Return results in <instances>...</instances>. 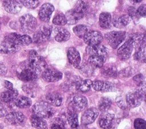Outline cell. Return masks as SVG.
<instances>
[{"label": "cell", "instance_id": "obj_38", "mask_svg": "<svg viewBox=\"0 0 146 129\" xmlns=\"http://www.w3.org/2000/svg\"><path fill=\"white\" fill-rule=\"evenodd\" d=\"M72 30L74 34L80 38H83L86 34L89 31L88 27L84 24H79L76 26Z\"/></svg>", "mask_w": 146, "mask_h": 129}, {"label": "cell", "instance_id": "obj_39", "mask_svg": "<svg viewBox=\"0 0 146 129\" xmlns=\"http://www.w3.org/2000/svg\"><path fill=\"white\" fill-rule=\"evenodd\" d=\"M49 129H65V123L61 118H55L51 121Z\"/></svg>", "mask_w": 146, "mask_h": 129}, {"label": "cell", "instance_id": "obj_10", "mask_svg": "<svg viewBox=\"0 0 146 129\" xmlns=\"http://www.w3.org/2000/svg\"><path fill=\"white\" fill-rule=\"evenodd\" d=\"M83 40L88 46L95 45L100 44L103 40V36L98 31H89L84 36Z\"/></svg>", "mask_w": 146, "mask_h": 129}, {"label": "cell", "instance_id": "obj_28", "mask_svg": "<svg viewBox=\"0 0 146 129\" xmlns=\"http://www.w3.org/2000/svg\"><path fill=\"white\" fill-rule=\"evenodd\" d=\"M131 42L133 48L137 49L141 45L145 44V35L141 33H136L133 34L129 39Z\"/></svg>", "mask_w": 146, "mask_h": 129}, {"label": "cell", "instance_id": "obj_44", "mask_svg": "<svg viewBox=\"0 0 146 129\" xmlns=\"http://www.w3.org/2000/svg\"><path fill=\"white\" fill-rule=\"evenodd\" d=\"M116 102L117 105H118V106H119L122 109H125L127 107L126 102H125V101L124 100L123 97L121 96L117 97L116 98Z\"/></svg>", "mask_w": 146, "mask_h": 129}, {"label": "cell", "instance_id": "obj_14", "mask_svg": "<svg viewBox=\"0 0 146 129\" xmlns=\"http://www.w3.org/2000/svg\"><path fill=\"white\" fill-rule=\"evenodd\" d=\"M54 11V7L52 4L50 3H44L39 10L38 15L39 19L44 22H48Z\"/></svg>", "mask_w": 146, "mask_h": 129}, {"label": "cell", "instance_id": "obj_12", "mask_svg": "<svg viewBox=\"0 0 146 129\" xmlns=\"http://www.w3.org/2000/svg\"><path fill=\"white\" fill-rule=\"evenodd\" d=\"M133 49V47L131 42L128 40L118 49L117 52L118 57L122 61L127 60L131 56Z\"/></svg>", "mask_w": 146, "mask_h": 129}, {"label": "cell", "instance_id": "obj_5", "mask_svg": "<svg viewBox=\"0 0 146 129\" xmlns=\"http://www.w3.org/2000/svg\"><path fill=\"white\" fill-rule=\"evenodd\" d=\"M125 36L124 31H110L105 35L107 41L113 49L116 48L124 40Z\"/></svg>", "mask_w": 146, "mask_h": 129}, {"label": "cell", "instance_id": "obj_41", "mask_svg": "<svg viewBox=\"0 0 146 129\" xmlns=\"http://www.w3.org/2000/svg\"><path fill=\"white\" fill-rule=\"evenodd\" d=\"M22 5L25 6L28 9H35L37 7L40 1L36 0V1H20Z\"/></svg>", "mask_w": 146, "mask_h": 129}, {"label": "cell", "instance_id": "obj_16", "mask_svg": "<svg viewBox=\"0 0 146 129\" xmlns=\"http://www.w3.org/2000/svg\"><path fill=\"white\" fill-rule=\"evenodd\" d=\"M67 59L69 63L75 68H80L81 57L78 51L74 47H70L67 50Z\"/></svg>", "mask_w": 146, "mask_h": 129}, {"label": "cell", "instance_id": "obj_31", "mask_svg": "<svg viewBox=\"0 0 146 129\" xmlns=\"http://www.w3.org/2000/svg\"><path fill=\"white\" fill-rule=\"evenodd\" d=\"M14 104L18 107L25 109L30 107L32 104V101L31 99L27 97L21 96L14 100Z\"/></svg>", "mask_w": 146, "mask_h": 129}, {"label": "cell", "instance_id": "obj_50", "mask_svg": "<svg viewBox=\"0 0 146 129\" xmlns=\"http://www.w3.org/2000/svg\"><path fill=\"white\" fill-rule=\"evenodd\" d=\"M0 129H3V126L0 123Z\"/></svg>", "mask_w": 146, "mask_h": 129}, {"label": "cell", "instance_id": "obj_29", "mask_svg": "<svg viewBox=\"0 0 146 129\" xmlns=\"http://www.w3.org/2000/svg\"><path fill=\"white\" fill-rule=\"evenodd\" d=\"M111 15L108 12H104L99 15V25L103 29H108L111 27Z\"/></svg>", "mask_w": 146, "mask_h": 129}, {"label": "cell", "instance_id": "obj_40", "mask_svg": "<svg viewBox=\"0 0 146 129\" xmlns=\"http://www.w3.org/2000/svg\"><path fill=\"white\" fill-rule=\"evenodd\" d=\"M52 23L57 26H64L67 23L65 15L62 13L57 14L52 19Z\"/></svg>", "mask_w": 146, "mask_h": 129}, {"label": "cell", "instance_id": "obj_1", "mask_svg": "<svg viewBox=\"0 0 146 129\" xmlns=\"http://www.w3.org/2000/svg\"><path fill=\"white\" fill-rule=\"evenodd\" d=\"M26 66L40 74L47 68V63L35 51L31 50L29 52Z\"/></svg>", "mask_w": 146, "mask_h": 129}, {"label": "cell", "instance_id": "obj_33", "mask_svg": "<svg viewBox=\"0 0 146 129\" xmlns=\"http://www.w3.org/2000/svg\"><path fill=\"white\" fill-rule=\"evenodd\" d=\"M103 74L104 76L108 77H116L118 75V71L116 66L111 64H108L104 66Z\"/></svg>", "mask_w": 146, "mask_h": 129}, {"label": "cell", "instance_id": "obj_26", "mask_svg": "<svg viewBox=\"0 0 146 129\" xmlns=\"http://www.w3.org/2000/svg\"><path fill=\"white\" fill-rule=\"evenodd\" d=\"M131 19L129 15L124 14L113 18L112 24L114 27L117 28H121L128 25Z\"/></svg>", "mask_w": 146, "mask_h": 129}, {"label": "cell", "instance_id": "obj_45", "mask_svg": "<svg viewBox=\"0 0 146 129\" xmlns=\"http://www.w3.org/2000/svg\"><path fill=\"white\" fill-rule=\"evenodd\" d=\"M138 16L145 17L146 14V5L145 4L139 6L138 9L136 10Z\"/></svg>", "mask_w": 146, "mask_h": 129}, {"label": "cell", "instance_id": "obj_7", "mask_svg": "<svg viewBox=\"0 0 146 129\" xmlns=\"http://www.w3.org/2000/svg\"><path fill=\"white\" fill-rule=\"evenodd\" d=\"M52 28L51 26L43 25L34 34L33 40L35 43H41L47 41L51 36Z\"/></svg>", "mask_w": 146, "mask_h": 129}, {"label": "cell", "instance_id": "obj_3", "mask_svg": "<svg viewBox=\"0 0 146 129\" xmlns=\"http://www.w3.org/2000/svg\"><path fill=\"white\" fill-rule=\"evenodd\" d=\"M33 114L44 119L52 118L55 113L54 109L46 102H36L32 107Z\"/></svg>", "mask_w": 146, "mask_h": 129}, {"label": "cell", "instance_id": "obj_25", "mask_svg": "<svg viewBox=\"0 0 146 129\" xmlns=\"http://www.w3.org/2000/svg\"><path fill=\"white\" fill-rule=\"evenodd\" d=\"M83 16L84 15L78 13L73 9L68 10L65 14L67 23L70 25L77 23L83 17Z\"/></svg>", "mask_w": 146, "mask_h": 129}, {"label": "cell", "instance_id": "obj_6", "mask_svg": "<svg viewBox=\"0 0 146 129\" xmlns=\"http://www.w3.org/2000/svg\"><path fill=\"white\" fill-rule=\"evenodd\" d=\"M5 40L15 43L19 46H26L33 42V39L30 36L27 35H21L16 33H11L7 35Z\"/></svg>", "mask_w": 146, "mask_h": 129}, {"label": "cell", "instance_id": "obj_35", "mask_svg": "<svg viewBox=\"0 0 146 129\" xmlns=\"http://www.w3.org/2000/svg\"><path fill=\"white\" fill-rule=\"evenodd\" d=\"M88 7L89 6L87 2L84 1H78L76 2L74 9H72L78 13L84 15V14L88 11Z\"/></svg>", "mask_w": 146, "mask_h": 129}, {"label": "cell", "instance_id": "obj_24", "mask_svg": "<svg viewBox=\"0 0 146 129\" xmlns=\"http://www.w3.org/2000/svg\"><path fill=\"white\" fill-rule=\"evenodd\" d=\"M30 120L31 126L37 129H48L47 122L43 118L33 114L30 116Z\"/></svg>", "mask_w": 146, "mask_h": 129}, {"label": "cell", "instance_id": "obj_22", "mask_svg": "<svg viewBox=\"0 0 146 129\" xmlns=\"http://www.w3.org/2000/svg\"><path fill=\"white\" fill-rule=\"evenodd\" d=\"M114 120V115L106 113L102 115L99 119V125L103 129H110L112 127Z\"/></svg>", "mask_w": 146, "mask_h": 129}, {"label": "cell", "instance_id": "obj_8", "mask_svg": "<svg viewBox=\"0 0 146 129\" xmlns=\"http://www.w3.org/2000/svg\"><path fill=\"white\" fill-rule=\"evenodd\" d=\"M63 74L59 70L51 68H46L42 73L43 79L48 82H54L61 80Z\"/></svg>", "mask_w": 146, "mask_h": 129}, {"label": "cell", "instance_id": "obj_9", "mask_svg": "<svg viewBox=\"0 0 146 129\" xmlns=\"http://www.w3.org/2000/svg\"><path fill=\"white\" fill-rule=\"evenodd\" d=\"M70 105L74 111H82L85 109L88 105L87 99L82 95L75 94L71 98Z\"/></svg>", "mask_w": 146, "mask_h": 129}, {"label": "cell", "instance_id": "obj_4", "mask_svg": "<svg viewBox=\"0 0 146 129\" xmlns=\"http://www.w3.org/2000/svg\"><path fill=\"white\" fill-rule=\"evenodd\" d=\"M20 28L24 33H32L35 31L38 22L36 18L32 15L26 14L19 18Z\"/></svg>", "mask_w": 146, "mask_h": 129}, {"label": "cell", "instance_id": "obj_18", "mask_svg": "<svg viewBox=\"0 0 146 129\" xmlns=\"http://www.w3.org/2000/svg\"><path fill=\"white\" fill-rule=\"evenodd\" d=\"M86 52L90 56H98L104 58L106 57L108 52L107 48L100 44L87 47Z\"/></svg>", "mask_w": 146, "mask_h": 129}, {"label": "cell", "instance_id": "obj_32", "mask_svg": "<svg viewBox=\"0 0 146 129\" xmlns=\"http://www.w3.org/2000/svg\"><path fill=\"white\" fill-rule=\"evenodd\" d=\"M106 58L98 56H90L88 63L93 68H101L103 66Z\"/></svg>", "mask_w": 146, "mask_h": 129}, {"label": "cell", "instance_id": "obj_23", "mask_svg": "<svg viewBox=\"0 0 146 129\" xmlns=\"http://www.w3.org/2000/svg\"><path fill=\"white\" fill-rule=\"evenodd\" d=\"M18 91L17 89L7 90L0 94V101L2 102L8 103L14 101L18 97Z\"/></svg>", "mask_w": 146, "mask_h": 129}, {"label": "cell", "instance_id": "obj_27", "mask_svg": "<svg viewBox=\"0 0 146 129\" xmlns=\"http://www.w3.org/2000/svg\"><path fill=\"white\" fill-rule=\"evenodd\" d=\"M46 99L47 103L54 106H60L63 100L62 95L59 93L56 92L48 93L46 97Z\"/></svg>", "mask_w": 146, "mask_h": 129}, {"label": "cell", "instance_id": "obj_2", "mask_svg": "<svg viewBox=\"0 0 146 129\" xmlns=\"http://www.w3.org/2000/svg\"><path fill=\"white\" fill-rule=\"evenodd\" d=\"M145 93V85L139 86L135 91L129 92L125 95V102L127 106L130 108H135L139 106L144 98Z\"/></svg>", "mask_w": 146, "mask_h": 129}, {"label": "cell", "instance_id": "obj_43", "mask_svg": "<svg viewBox=\"0 0 146 129\" xmlns=\"http://www.w3.org/2000/svg\"><path fill=\"white\" fill-rule=\"evenodd\" d=\"M134 81L136 84L139 85V86H141L144 85V77L141 74H138L136 76H134L133 78Z\"/></svg>", "mask_w": 146, "mask_h": 129}, {"label": "cell", "instance_id": "obj_49", "mask_svg": "<svg viewBox=\"0 0 146 129\" xmlns=\"http://www.w3.org/2000/svg\"><path fill=\"white\" fill-rule=\"evenodd\" d=\"M4 86L5 88L7 89V90H12L13 89V85L11 82H10L9 81L5 80L4 81Z\"/></svg>", "mask_w": 146, "mask_h": 129}, {"label": "cell", "instance_id": "obj_30", "mask_svg": "<svg viewBox=\"0 0 146 129\" xmlns=\"http://www.w3.org/2000/svg\"><path fill=\"white\" fill-rule=\"evenodd\" d=\"M92 81L90 80H80L75 82V86L77 90L82 92H87L90 90L92 86Z\"/></svg>", "mask_w": 146, "mask_h": 129}, {"label": "cell", "instance_id": "obj_19", "mask_svg": "<svg viewBox=\"0 0 146 129\" xmlns=\"http://www.w3.org/2000/svg\"><path fill=\"white\" fill-rule=\"evenodd\" d=\"M52 34L56 41L58 42H63L68 40L70 38V33L69 31L63 27H56L52 30Z\"/></svg>", "mask_w": 146, "mask_h": 129}, {"label": "cell", "instance_id": "obj_11", "mask_svg": "<svg viewBox=\"0 0 146 129\" xmlns=\"http://www.w3.org/2000/svg\"><path fill=\"white\" fill-rule=\"evenodd\" d=\"M99 114V111L95 107H91L83 113L81 117V122L84 125H88L93 123Z\"/></svg>", "mask_w": 146, "mask_h": 129}, {"label": "cell", "instance_id": "obj_15", "mask_svg": "<svg viewBox=\"0 0 146 129\" xmlns=\"http://www.w3.org/2000/svg\"><path fill=\"white\" fill-rule=\"evenodd\" d=\"M92 87L95 90L102 92L113 91L116 90V87L112 83L106 81H93Z\"/></svg>", "mask_w": 146, "mask_h": 129}, {"label": "cell", "instance_id": "obj_34", "mask_svg": "<svg viewBox=\"0 0 146 129\" xmlns=\"http://www.w3.org/2000/svg\"><path fill=\"white\" fill-rule=\"evenodd\" d=\"M112 105L111 99L108 97H102L100 99L98 104V107L99 111L105 112L107 111L111 107Z\"/></svg>", "mask_w": 146, "mask_h": 129}, {"label": "cell", "instance_id": "obj_46", "mask_svg": "<svg viewBox=\"0 0 146 129\" xmlns=\"http://www.w3.org/2000/svg\"><path fill=\"white\" fill-rule=\"evenodd\" d=\"M7 114L6 107L3 102L0 101V118L5 116Z\"/></svg>", "mask_w": 146, "mask_h": 129}, {"label": "cell", "instance_id": "obj_13", "mask_svg": "<svg viewBox=\"0 0 146 129\" xmlns=\"http://www.w3.org/2000/svg\"><path fill=\"white\" fill-rule=\"evenodd\" d=\"M25 120V116L23 113L19 111H12L5 116L6 123L11 125H19L22 124Z\"/></svg>", "mask_w": 146, "mask_h": 129}, {"label": "cell", "instance_id": "obj_17", "mask_svg": "<svg viewBox=\"0 0 146 129\" xmlns=\"http://www.w3.org/2000/svg\"><path fill=\"white\" fill-rule=\"evenodd\" d=\"M39 76V74L38 73L26 66L18 73V76L22 81L30 82L36 80Z\"/></svg>", "mask_w": 146, "mask_h": 129}, {"label": "cell", "instance_id": "obj_20", "mask_svg": "<svg viewBox=\"0 0 146 129\" xmlns=\"http://www.w3.org/2000/svg\"><path fill=\"white\" fill-rule=\"evenodd\" d=\"M3 6L6 11L12 14L18 13L22 8L20 1H4Z\"/></svg>", "mask_w": 146, "mask_h": 129}, {"label": "cell", "instance_id": "obj_48", "mask_svg": "<svg viewBox=\"0 0 146 129\" xmlns=\"http://www.w3.org/2000/svg\"><path fill=\"white\" fill-rule=\"evenodd\" d=\"M7 67L3 63L0 62V76L5 75L7 73Z\"/></svg>", "mask_w": 146, "mask_h": 129}, {"label": "cell", "instance_id": "obj_52", "mask_svg": "<svg viewBox=\"0 0 146 129\" xmlns=\"http://www.w3.org/2000/svg\"><path fill=\"white\" fill-rule=\"evenodd\" d=\"M1 23L0 22V30H1Z\"/></svg>", "mask_w": 146, "mask_h": 129}, {"label": "cell", "instance_id": "obj_37", "mask_svg": "<svg viewBox=\"0 0 146 129\" xmlns=\"http://www.w3.org/2000/svg\"><path fill=\"white\" fill-rule=\"evenodd\" d=\"M137 51L134 54V59L139 61L145 62V44H144L136 49Z\"/></svg>", "mask_w": 146, "mask_h": 129}, {"label": "cell", "instance_id": "obj_21", "mask_svg": "<svg viewBox=\"0 0 146 129\" xmlns=\"http://www.w3.org/2000/svg\"><path fill=\"white\" fill-rule=\"evenodd\" d=\"M19 49L20 46L5 40L0 43V53H13L18 51Z\"/></svg>", "mask_w": 146, "mask_h": 129}, {"label": "cell", "instance_id": "obj_42", "mask_svg": "<svg viewBox=\"0 0 146 129\" xmlns=\"http://www.w3.org/2000/svg\"><path fill=\"white\" fill-rule=\"evenodd\" d=\"M133 126L135 129H146V122L145 120L141 118L136 119Z\"/></svg>", "mask_w": 146, "mask_h": 129}, {"label": "cell", "instance_id": "obj_36", "mask_svg": "<svg viewBox=\"0 0 146 129\" xmlns=\"http://www.w3.org/2000/svg\"><path fill=\"white\" fill-rule=\"evenodd\" d=\"M67 120L72 128H76L79 126L78 114L74 111H71L68 113Z\"/></svg>", "mask_w": 146, "mask_h": 129}, {"label": "cell", "instance_id": "obj_47", "mask_svg": "<svg viewBox=\"0 0 146 129\" xmlns=\"http://www.w3.org/2000/svg\"><path fill=\"white\" fill-rule=\"evenodd\" d=\"M121 72L123 73V75L125 77H130L132 74L134 73V72H133V69L131 68H127L124 69Z\"/></svg>", "mask_w": 146, "mask_h": 129}, {"label": "cell", "instance_id": "obj_51", "mask_svg": "<svg viewBox=\"0 0 146 129\" xmlns=\"http://www.w3.org/2000/svg\"><path fill=\"white\" fill-rule=\"evenodd\" d=\"M133 2H141V1H133Z\"/></svg>", "mask_w": 146, "mask_h": 129}]
</instances>
